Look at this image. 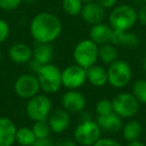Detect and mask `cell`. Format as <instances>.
I'll return each instance as SVG.
<instances>
[{"mask_svg": "<svg viewBox=\"0 0 146 146\" xmlns=\"http://www.w3.org/2000/svg\"><path fill=\"white\" fill-rule=\"evenodd\" d=\"M30 34L37 43H51L62 32V23L57 15L51 12H40L30 22Z\"/></svg>", "mask_w": 146, "mask_h": 146, "instance_id": "1", "label": "cell"}, {"mask_svg": "<svg viewBox=\"0 0 146 146\" xmlns=\"http://www.w3.org/2000/svg\"><path fill=\"white\" fill-rule=\"evenodd\" d=\"M108 21L113 30L128 31L137 23V10L129 4L116 5L110 12Z\"/></svg>", "mask_w": 146, "mask_h": 146, "instance_id": "2", "label": "cell"}, {"mask_svg": "<svg viewBox=\"0 0 146 146\" xmlns=\"http://www.w3.org/2000/svg\"><path fill=\"white\" fill-rule=\"evenodd\" d=\"M36 76L38 78L40 88L47 94H53L57 92L62 85L60 69L56 65L51 63L42 65Z\"/></svg>", "mask_w": 146, "mask_h": 146, "instance_id": "3", "label": "cell"}, {"mask_svg": "<svg viewBox=\"0 0 146 146\" xmlns=\"http://www.w3.org/2000/svg\"><path fill=\"white\" fill-rule=\"evenodd\" d=\"M98 52L99 47L96 43L91 39H84L75 46L73 51V58L77 65L84 69H88L95 65L98 59Z\"/></svg>", "mask_w": 146, "mask_h": 146, "instance_id": "4", "label": "cell"}, {"mask_svg": "<svg viewBox=\"0 0 146 146\" xmlns=\"http://www.w3.org/2000/svg\"><path fill=\"white\" fill-rule=\"evenodd\" d=\"M108 83L114 88H123L128 85L132 78V70L129 63L124 60H115L109 64L107 70Z\"/></svg>", "mask_w": 146, "mask_h": 146, "instance_id": "5", "label": "cell"}, {"mask_svg": "<svg viewBox=\"0 0 146 146\" xmlns=\"http://www.w3.org/2000/svg\"><path fill=\"white\" fill-rule=\"evenodd\" d=\"M101 138V128L96 121L89 119L81 121L74 130V139L83 146H92Z\"/></svg>", "mask_w": 146, "mask_h": 146, "instance_id": "6", "label": "cell"}, {"mask_svg": "<svg viewBox=\"0 0 146 146\" xmlns=\"http://www.w3.org/2000/svg\"><path fill=\"white\" fill-rule=\"evenodd\" d=\"M113 112L121 118L133 117L139 110V102L132 93L122 92L111 100Z\"/></svg>", "mask_w": 146, "mask_h": 146, "instance_id": "7", "label": "cell"}, {"mask_svg": "<svg viewBox=\"0 0 146 146\" xmlns=\"http://www.w3.org/2000/svg\"><path fill=\"white\" fill-rule=\"evenodd\" d=\"M52 103L49 97L42 94H37L30 98L26 105V113L33 121L47 120L51 111Z\"/></svg>", "mask_w": 146, "mask_h": 146, "instance_id": "8", "label": "cell"}, {"mask_svg": "<svg viewBox=\"0 0 146 146\" xmlns=\"http://www.w3.org/2000/svg\"><path fill=\"white\" fill-rule=\"evenodd\" d=\"M38 78L33 74H23L19 76L14 83V91L23 99H30L40 91Z\"/></svg>", "mask_w": 146, "mask_h": 146, "instance_id": "9", "label": "cell"}, {"mask_svg": "<svg viewBox=\"0 0 146 146\" xmlns=\"http://www.w3.org/2000/svg\"><path fill=\"white\" fill-rule=\"evenodd\" d=\"M62 85L68 89H77L87 80L86 69L77 64L69 65L61 71Z\"/></svg>", "mask_w": 146, "mask_h": 146, "instance_id": "10", "label": "cell"}, {"mask_svg": "<svg viewBox=\"0 0 146 146\" xmlns=\"http://www.w3.org/2000/svg\"><path fill=\"white\" fill-rule=\"evenodd\" d=\"M61 104L63 109H65L67 112L77 113L84 109L86 105V99L81 92L76 91L75 89H70L62 95Z\"/></svg>", "mask_w": 146, "mask_h": 146, "instance_id": "11", "label": "cell"}, {"mask_svg": "<svg viewBox=\"0 0 146 146\" xmlns=\"http://www.w3.org/2000/svg\"><path fill=\"white\" fill-rule=\"evenodd\" d=\"M80 15L84 22L90 25H95L103 22L105 19V9L96 1H92L84 3Z\"/></svg>", "mask_w": 146, "mask_h": 146, "instance_id": "12", "label": "cell"}, {"mask_svg": "<svg viewBox=\"0 0 146 146\" xmlns=\"http://www.w3.org/2000/svg\"><path fill=\"white\" fill-rule=\"evenodd\" d=\"M113 31L114 30L109 24H105L103 22L92 25L91 29L89 31L90 39L94 43H96L98 46L107 44V43H111Z\"/></svg>", "mask_w": 146, "mask_h": 146, "instance_id": "13", "label": "cell"}, {"mask_svg": "<svg viewBox=\"0 0 146 146\" xmlns=\"http://www.w3.org/2000/svg\"><path fill=\"white\" fill-rule=\"evenodd\" d=\"M17 128L7 117H0V146H12L15 142Z\"/></svg>", "mask_w": 146, "mask_h": 146, "instance_id": "14", "label": "cell"}, {"mask_svg": "<svg viewBox=\"0 0 146 146\" xmlns=\"http://www.w3.org/2000/svg\"><path fill=\"white\" fill-rule=\"evenodd\" d=\"M8 55L10 59L17 64H24L30 61L33 57V49L28 44L18 42L9 48Z\"/></svg>", "mask_w": 146, "mask_h": 146, "instance_id": "15", "label": "cell"}, {"mask_svg": "<svg viewBox=\"0 0 146 146\" xmlns=\"http://www.w3.org/2000/svg\"><path fill=\"white\" fill-rule=\"evenodd\" d=\"M48 124L51 131L54 133H62L70 124V116L65 109H58L48 117Z\"/></svg>", "mask_w": 146, "mask_h": 146, "instance_id": "16", "label": "cell"}, {"mask_svg": "<svg viewBox=\"0 0 146 146\" xmlns=\"http://www.w3.org/2000/svg\"><path fill=\"white\" fill-rule=\"evenodd\" d=\"M96 122L101 128V130H105L108 133H117L123 127L121 117L114 112L108 114V115L97 116Z\"/></svg>", "mask_w": 146, "mask_h": 146, "instance_id": "17", "label": "cell"}, {"mask_svg": "<svg viewBox=\"0 0 146 146\" xmlns=\"http://www.w3.org/2000/svg\"><path fill=\"white\" fill-rule=\"evenodd\" d=\"M111 43L115 46L136 47L139 44V38L135 33L128 31H113Z\"/></svg>", "mask_w": 146, "mask_h": 146, "instance_id": "18", "label": "cell"}, {"mask_svg": "<svg viewBox=\"0 0 146 146\" xmlns=\"http://www.w3.org/2000/svg\"><path fill=\"white\" fill-rule=\"evenodd\" d=\"M87 80L91 85L95 87H102L108 82L107 70L99 65H93L90 68L86 69Z\"/></svg>", "mask_w": 146, "mask_h": 146, "instance_id": "19", "label": "cell"}, {"mask_svg": "<svg viewBox=\"0 0 146 146\" xmlns=\"http://www.w3.org/2000/svg\"><path fill=\"white\" fill-rule=\"evenodd\" d=\"M33 58L42 65L50 63L53 58V48L50 43L36 42L33 48Z\"/></svg>", "mask_w": 146, "mask_h": 146, "instance_id": "20", "label": "cell"}, {"mask_svg": "<svg viewBox=\"0 0 146 146\" xmlns=\"http://www.w3.org/2000/svg\"><path fill=\"white\" fill-rule=\"evenodd\" d=\"M122 133L123 137L126 141L131 142L138 140L142 133V126L137 120H130L122 127Z\"/></svg>", "mask_w": 146, "mask_h": 146, "instance_id": "21", "label": "cell"}, {"mask_svg": "<svg viewBox=\"0 0 146 146\" xmlns=\"http://www.w3.org/2000/svg\"><path fill=\"white\" fill-rule=\"evenodd\" d=\"M118 51L115 45L112 43L101 45L99 47V52H98V58L106 64H111L115 60H117Z\"/></svg>", "mask_w": 146, "mask_h": 146, "instance_id": "22", "label": "cell"}, {"mask_svg": "<svg viewBox=\"0 0 146 146\" xmlns=\"http://www.w3.org/2000/svg\"><path fill=\"white\" fill-rule=\"evenodd\" d=\"M36 140L34 133L31 128L21 127L18 128L16 131L15 141L21 146H31Z\"/></svg>", "mask_w": 146, "mask_h": 146, "instance_id": "23", "label": "cell"}, {"mask_svg": "<svg viewBox=\"0 0 146 146\" xmlns=\"http://www.w3.org/2000/svg\"><path fill=\"white\" fill-rule=\"evenodd\" d=\"M84 3L81 0H62V8L70 16L80 15Z\"/></svg>", "mask_w": 146, "mask_h": 146, "instance_id": "24", "label": "cell"}, {"mask_svg": "<svg viewBox=\"0 0 146 146\" xmlns=\"http://www.w3.org/2000/svg\"><path fill=\"white\" fill-rule=\"evenodd\" d=\"M132 94L139 103L146 104V80H136L132 85Z\"/></svg>", "mask_w": 146, "mask_h": 146, "instance_id": "25", "label": "cell"}, {"mask_svg": "<svg viewBox=\"0 0 146 146\" xmlns=\"http://www.w3.org/2000/svg\"><path fill=\"white\" fill-rule=\"evenodd\" d=\"M34 133L36 139H43V138H48L50 135L51 129L49 127V124L47 120L43 121H35L33 124V127L31 128Z\"/></svg>", "mask_w": 146, "mask_h": 146, "instance_id": "26", "label": "cell"}, {"mask_svg": "<svg viewBox=\"0 0 146 146\" xmlns=\"http://www.w3.org/2000/svg\"><path fill=\"white\" fill-rule=\"evenodd\" d=\"M95 110H96V113H97V116L108 115V114L113 112L112 102L108 99H101L96 104Z\"/></svg>", "mask_w": 146, "mask_h": 146, "instance_id": "27", "label": "cell"}, {"mask_svg": "<svg viewBox=\"0 0 146 146\" xmlns=\"http://www.w3.org/2000/svg\"><path fill=\"white\" fill-rule=\"evenodd\" d=\"M23 3V0H0V9L4 11H13Z\"/></svg>", "mask_w": 146, "mask_h": 146, "instance_id": "28", "label": "cell"}, {"mask_svg": "<svg viewBox=\"0 0 146 146\" xmlns=\"http://www.w3.org/2000/svg\"><path fill=\"white\" fill-rule=\"evenodd\" d=\"M9 33H10L9 24L3 19H0V44L6 41L9 36Z\"/></svg>", "mask_w": 146, "mask_h": 146, "instance_id": "29", "label": "cell"}, {"mask_svg": "<svg viewBox=\"0 0 146 146\" xmlns=\"http://www.w3.org/2000/svg\"><path fill=\"white\" fill-rule=\"evenodd\" d=\"M92 146H121V144L111 138H100Z\"/></svg>", "mask_w": 146, "mask_h": 146, "instance_id": "30", "label": "cell"}, {"mask_svg": "<svg viewBox=\"0 0 146 146\" xmlns=\"http://www.w3.org/2000/svg\"><path fill=\"white\" fill-rule=\"evenodd\" d=\"M137 21L141 25L146 26V4L140 6V8L137 10Z\"/></svg>", "mask_w": 146, "mask_h": 146, "instance_id": "31", "label": "cell"}, {"mask_svg": "<svg viewBox=\"0 0 146 146\" xmlns=\"http://www.w3.org/2000/svg\"><path fill=\"white\" fill-rule=\"evenodd\" d=\"M99 5H101L104 9H110L116 6L118 0H95Z\"/></svg>", "mask_w": 146, "mask_h": 146, "instance_id": "32", "label": "cell"}, {"mask_svg": "<svg viewBox=\"0 0 146 146\" xmlns=\"http://www.w3.org/2000/svg\"><path fill=\"white\" fill-rule=\"evenodd\" d=\"M31 146H55L50 138H43V139H36Z\"/></svg>", "mask_w": 146, "mask_h": 146, "instance_id": "33", "label": "cell"}, {"mask_svg": "<svg viewBox=\"0 0 146 146\" xmlns=\"http://www.w3.org/2000/svg\"><path fill=\"white\" fill-rule=\"evenodd\" d=\"M55 146H77V144L70 138H61L55 143Z\"/></svg>", "mask_w": 146, "mask_h": 146, "instance_id": "34", "label": "cell"}, {"mask_svg": "<svg viewBox=\"0 0 146 146\" xmlns=\"http://www.w3.org/2000/svg\"><path fill=\"white\" fill-rule=\"evenodd\" d=\"M28 63H29V69H30L33 73H35V74H37V72L39 71V69H40L41 66H42V64H40L38 61L35 60L33 57L30 59V61H29Z\"/></svg>", "mask_w": 146, "mask_h": 146, "instance_id": "35", "label": "cell"}, {"mask_svg": "<svg viewBox=\"0 0 146 146\" xmlns=\"http://www.w3.org/2000/svg\"><path fill=\"white\" fill-rule=\"evenodd\" d=\"M126 146H146V145L144 143H142V142L138 141V140H135V141L128 142V144Z\"/></svg>", "mask_w": 146, "mask_h": 146, "instance_id": "36", "label": "cell"}, {"mask_svg": "<svg viewBox=\"0 0 146 146\" xmlns=\"http://www.w3.org/2000/svg\"><path fill=\"white\" fill-rule=\"evenodd\" d=\"M23 2H25L26 4H33L36 2V0H23Z\"/></svg>", "mask_w": 146, "mask_h": 146, "instance_id": "37", "label": "cell"}, {"mask_svg": "<svg viewBox=\"0 0 146 146\" xmlns=\"http://www.w3.org/2000/svg\"><path fill=\"white\" fill-rule=\"evenodd\" d=\"M83 3H88V2H92V1H95V0H81Z\"/></svg>", "mask_w": 146, "mask_h": 146, "instance_id": "38", "label": "cell"}, {"mask_svg": "<svg viewBox=\"0 0 146 146\" xmlns=\"http://www.w3.org/2000/svg\"><path fill=\"white\" fill-rule=\"evenodd\" d=\"M144 69H145V71H146V58H145V61H144Z\"/></svg>", "mask_w": 146, "mask_h": 146, "instance_id": "39", "label": "cell"}, {"mask_svg": "<svg viewBox=\"0 0 146 146\" xmlns=\"http://www.w3.org/2000/svg\"><path fill=\"white\" fill-rule=\"evenodd\" d=\"M142 2H143L144 4H146V0H142Z\"/></svg>", "mask_w": 146, "mask_h": 146, "instance_id": "40", "label": "cell"}, {"mask_svg": "<svg viewBox=\"0 0 146 146\" xmlns=\"http://www.w3.org/2000/svg\"><path fill=\"white\" fill-rule=\"evenodd\" d=\"M1 56H2V54H1V51H0V59H1Z\"/></svg>", "mask_w": 146, "mask_h": 146, "instance_id": "41", "label": "cell"}]
</instances>
